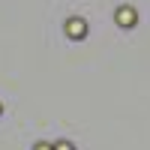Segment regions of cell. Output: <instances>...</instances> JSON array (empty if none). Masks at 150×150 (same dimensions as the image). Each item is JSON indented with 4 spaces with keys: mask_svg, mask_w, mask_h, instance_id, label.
I'll return each instance as SVG.
<instances>
[{
    "mask_svg": "<svg viewBox=\"0 0 150 150\" xmlns=\"http://www.w3.org/2000/svg\"><path fill=\"white\" fill-rule=\"evenodd\" d=\"M117 18H120L123 24H132V21H135V12H132V9H123V12H117Z\"/></svg>",
    "mask_w": 150,
    "mask_h": 150,
    "instance_id": "cell-1",
    "label": "cell"
},
{
    "mask_svg": "<svg viewBox=\"0 0 150 150\" xmlns=\"http://www.w3.org/2000/svg\"><path fill=\"white\" fill-rule=\"evenodd\" d=\"M69 33L72 36H84V24L81 21H69Z\"/></svg>",
    "mask_w": 150,
    "mask_h": 150,
    "instance_id": "cell-2",
    "label": "cell"
},
{
    "mask_svg": "<svg viewBox=\"0 0 150 150\" xmlns=\"http://www.w3.org/2000/svg\"><path fill=\"white\" fill-rule=\"evenodd\" d=\"M60 150H72V144H60Z\"/></svg>",
    "mask_w": 150,
    "mask_h": 150,
    "instance_id": "cell-3",
    "label": "cell"
}]
</instances>
